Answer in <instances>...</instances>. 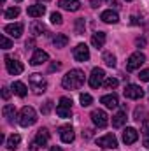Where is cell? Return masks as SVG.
<instances>
[{
    "instance_id": "1",
    "label": "cell",
    "mask_w": 149,
    "mask_h": 151,
    "mask_svg": "<svg viewBox=\"0 0 149 151\" xmlns=\"http://www.w3.org/2000/svg\"><path fill=\"white\" fill-rule=\"evenodd\" d=\"M84 84V72L81 69H72L70 72L63 76L62 79V86L65 90H77Z\"/></svg>"
},
{
    "instance_id": "2",
    "label": "cell",
    "mask_w": 149,
    "mask_h": 151,
    "mask_svg": "<svg viewBox=\"0 0 149 151\" xmlns=\"http://www.w3.org/2000/svg\"><path fill=\"white\" fill-rule=\"evenodd\" d=\"M18 121H19L21 127H32V125L37 121V113H35V109L30 107V106H25V107L19 111Z\"/></svg>"
},
{
    "instance_id": "3",
    "label": "cell",
    "mask_w": 149,
    "mask_h": 151,
    "mask_svg": "<svg viewBox=\"0 0 149 151\" xmlns=\"http://www.w3.org/2000/svg\"><path fill=\"white\" fill-rule=\"evenodd\" d=\"M28 83H30V88H32V91H34L35 95L44 93L46 88H47V83H46V79L42 77V74H32L30 79H28Z\"/></svg>"
},
{
    "instance_id": "4",
    "label": "cell",
    "mask_w": 149,
    "mask_h": 151,
    "mask_svg": "<svg viewBox=\"0 0 149 151\" xmlns=\"http://www.w3.org/2000/svg\"><path fill=\"white\" fill-rule=\"evenodd\" d=\"M144 62H146V56H144V53L137 51V53L130 55V58L126 60V70H128V72H133V70L140 69V65H142Z\"/></svg>"
},
{
    "instance_id": "5",
    "label": "cell",
    "mask_w": 149,
    "mask_h": 151,
    "mask_svg": "<svg viewBox=\"0 0 149 151\" xmlns=\"http://www.w3.org/2000/svg\"><path fill=\"white\" fill-rule=\"evenodd\" d=\"M104 81H105V72H104V69L95 67V69L91 70V76H90V86H91V88H98V86L104 84Z\"/></svg>"
},
{
    "instance_id": "6",
    "label": "cell",
    "mask_w": 149,
    "mask_h": 151,
    "mask_svg": "<svg viewBox=\"0 0 149 151\" xmlns=\"http://www.w3.org/2000/svg\"><path fill=\"white\" fill-rule=\"evenodd\" d=\"M91 121L95 123V127H98V128H104V127H107V123H109V118H107L105 111H102V109H95V111L91 113Z\"/></svg>"
},
{
    "instance_id": "7",
    "label": "cell",
    "mask_w": 149,
    "mask_h": 151,
    "mask_svg": "<svg viewBox=\"0 0 149 151\" xmlns=\"http://www.w3.org/2000/svg\"><path fill=\"white\" fill-rule=\"evenodd\" d=\"M5 67H7V72L11 76H19L23 72V63L14 60V58H9V56H5Z\"/></svg>"
},
{
    "instance_id": "8",
    "label": "cell",
    "mask_w": 149,
    "mask_h": 151,
    "mask_svg": "<svg viewBox=\"0 0 149 151\" xmlns=\"http://www.w3.org/2000/svg\"><path fill=\"white\" fill-rule=\"evenodd\" d=\"M123 93H125L126 99H132V100H139V99L144 97V90L140 86H137V84H128Z\"/></svg>"
},
{
    "instance_id": "9",
    "label": "cell",
    "mask_w": 149,
    "mask_h": 151,
    "mask_svg": "<svg viewBox=\"0 0 149 151\" xmlns=\"http://www.w3.org/2000/svg\"><path fill=\"white\" fill-rule=\"evenodd\" d=\"M97 144L104 150H111V148L114 150V148H117V139L114 137V134H105L104 137L97 139Z\"/></svg>"
},
{
    "instance_id": "10",
    "label": "cell",
    "mask_w": 149,
    "mask_h": 151,
    "mask_svg": "<svg viewBox=\"0 0 149 151\" xmlns=\"http://www.w3.org/2000/svg\"><path fill=\"white\" fill-rule=\"evenodd\" d=\"M47 141H49V132H47L46 128H40V130L37 132V135H35V141L32 142V146H30V148L35 151V150H39L40 146H46V144H47Z\"/></svg>"
},
{
    "instance_id": "11",
    "label": "cell",
    "mask_w": 149,
    "mask_h": 151,
    "mask_svg": "<svg viewBox=\"0 0 149 151\" xmlns=\"http://www.w3.org/2000/svg\"><path fill=\"white\" fill-rule=\"evenodd\" d=\"M74 58L77 62H88L90 60V47L86 44H77L74 47Z\"/></svg>"
},
{
    "instance_id": "12",
    "label": "cell",
    "mask_w": 149,
    "mask_h": 151,
    "mask_svg": "<svg viewBox=\"0 0 149 151\" xmlns=\"http://www.w3.org/2000/svg\"><path fill=\"white\" fill-rule=\"evenodd\" d=\"M60 137H62V141L65 142V144H70L72 141L75 139V134L74 130H72V127L70 125H65V127H60Z\"/></svg>"
},
{
    "instance_id": "13",
    "label": "cell",
    "mask_w": 149,
    "mask_h": 151,
    "mask_svg": "<svg viewBox=\"0 0 149 151\" xmlns=\"http://www.w3.org/2000/svg\"><path fill=\"white\" fill-rule=\"evenodd\" d=\"M137 139H139V132H137L135 128L126 127V128L123 130V142H125L126 146H128V144H133Z\"/></svg>"
},
{
    "instance_id": "14",
    "label": "cell",
    "mask_w": 149,
    "mask_h": 151,
    "mask_svg": "<svg viewBox=\"0 0 149 151\" xmlns=\"http://www.w3.org/2000/svg\"><path fill=\"white\" fill-rule=\"evenodd\" d=\"M4 32L9 34L11 37H14V39L21 37V34H23V23H11V25H5Z\"/></svg>"
},
{
    "instance_id": "15",
    "label": "cell",
    "mask_w": 149,
    "mask_h": 151,
    "mask_svg": "<svg viewBox=\"0 0 149 151\" xmlns=\"http://www.w3.org/2000/svg\"><path fill=\"white\" fill-rule=\"evenodd\" d=\"M100 102L105 106V107H109V109H116L117 106H119V100H117V95H114V93H109V95H104L102 99H100Z\"/></svg>"
},
{
    "instance_id": "16",
    "label": "cell",
    "mask_w": 149,
    "mask_h": 151,
    "mask_svg": "<svg viewBox=\"0 0 149 151\" xmlns=\"http://www.w3.org/2000/svg\"><path fill=\"white\" fill-rule=\"evenodd\" d=\"M47 53L46 51H42V49H37L35 53H34V56L30 58V65H42L44 62H47Z\"/></svg>"
},
{
    "instance_id": "17",
    "label": "cell",
    "mask_w": 149,
    "mask_h": 151,
    "mask_svg": "<svg viewBox=\"0 0 149 151\" xmlns=\"http://www.w3.org/2000/svg\"><path fill=\"white\" fill-rule=\"evenodd\" d=\"M58 5H60L62 9H65V11H72V12L81 9V2H79V0H60Z\"/></svg>"
},
{
    "instance_id": "18",
    "label": "cell",
    "mask_w": 149,
    "mask_h": 151,
    "mask_svg": "<svg viewBox=\"0 0 149 151\" xmlns=\"http://www.w3.org/2000/svg\"><path fill=\"white\" fill-rule=\"evenodd\" d=\"M100 19L102 21H105V23H117L119 21V16H117V12L116 11H112V9H107V11H104L102 14H100Z\"/></svg>"
},
{
    "instance_id": "19",
    "label": "cell",
    "mask_w": 149,
    "mask_h": 151,
    "mask_svg": "<svg viewBox=\"0 0 149 151\" xmlns=\"http://www.w3.org/2000/svg\"><path fill=\"white\" fill-rule=\"evenodd\" d=\"M27 12H28L30 18H42L44 12H46V7H44L42 4H35V5H30Z\"/></svg>"
},
{
    "instance_id": "20",
    "label": "cell",
    "mask_w": 149,
    "mask_h": 151,
    "mask_svg": "<svg viewBox=\"0 0 149 151\" xmlns=\"http://www.w3.org/2000/svg\"><path fill=\"white\" fill-rule=\"evenodd\" d=\"M105 34L104 32H97V34H93V37H91V44L97 47V49H100V47H104V44H105Z\"/></svg>"
},
{
    "instance_id": "21",
    "label": "cell",
    "mask_w": 149,
    "mask_h": 151,
    "mask_svg": "<svg viewBox=\"0 0 149 151\" xmlns=\"http://www.w3.org/2000/svg\"><path fill=\"white\" fill-rule=\"evenodd\" d=\"M125 121H126V111L123 109V111H119V113L112 118V127L114 128H119V127L125 125Z\"/></svg>"
},
{
    "instance_id": "22",
    "label": "cell",
    "mask_w": 149,
    "mask_h": 151,
    "mask_svg": "<svg viewBox=\"0 0 149 151\" xmlns=\"http://www.w3.org/2000/svg\"><path fill=\"white\" fill-rule=\"evenodd\" d=\"M12 90H14V93L18 95V97H25L27 95V84L25 83H21V81H14L12 83Z\"/></svg>"
},
{
    "instance_id": "23",
    "label": "cell",
    "mask_w": 149,
    "mask_h": 151,
    "mask_svg": "<svg viewBox=\"0 0 149 151\" xmlns=\"http://www.w3.org/2000/svg\"><path fill=\"white\" fill-rule=\"evenodd\" d=\"M19 142H21V137H19L18 134H12V135L7 139V150H9V151H14L18 146H19Z\"/></svg>"
},
{
    "instance_id": "24",
    "label": "cell",
    "mask_w": 149,
    "mask_h": 151,
    "mask_svg": "<svg viewBox=\"0 0 149 151\" xmlns=\"http://www.w3.org/2000/svg\"><path fill=\"white\" fill-rule=\"evenodd\" d=\"M2 114L7 118V121L9 123H12L14 121V116H16V109H14V106H4V109H2Z\"/></svg>"
},
{
    "instance_id": "25",
    "label": "cell",
    "mask_w": 149,
    "mask_h": 151,
    "mask_svg": "<svg viewBox=\"0 0 149 151\" xmlns=\"http://www.w3.org/2000/svg\"><path fill=\"white\" fill-rule=\"evenodd\" d=\"M56 114H58L60 118H70V116H72V107L63 106V104H58V107H56Z\"/></svg>"
},
{
    "instance_id": "26",
    "label": "cell",
    "mask_w": 149,
    "mask_h": 151,
    "mask_svg": "<svg viewBox=\"0 0 149 151\" xmlns=\"http://www.w3.org/2000/svg\"><path fill=\"white\" fill-rule=\"evenodd\" d=\"M53 44H54V47H65L69 44V37L65 34H58L56 37L53 39Z\"/></svg>"
},
{
    "instance_id": "27",
    "label": "cell",
    "mask_w": 149,
    "mask_h": 151,
    "mask_svg": "<svg viewBox=\"0 0 149 151\" xmlns=\"http://www.w3.org/2000/svg\"><path fill=\"white\" fill-rule=\"evenodd\" d=\"M44 32H46V27H44L40 21H34V23H32V34H34V35H42Z\"/></svg>"
},
{
    "instance_id": "28",
    "label": "cell",
    "mask_w": 149,
    "mask_h": 151,
    "mask_svg": "<svg viewBox=\"0 0 149 151\" xmlns=\"http://www.w3.org/2000/svg\"><path fill=\"white\" fill-rule=\"evenodd\" d=\"M4 16H5V19H14V18H18V16H19V7H9Z\"/></svg>"
},
{
    "instance_id": "29",
    "label": "cell",
    "mask_w": 149,
    "mask_h": 151,
    "mask_svg": "<svg viewBox=\"0 0 149 151\" xmlns=\"http://www.w3.org/2000/svg\"><path fill=\"white\" fill-rule=\"evenodd\" d=\"M79 100H81V106H82V107H88V106H91V102H93V97H91L90 93H81Z\"/></svg>"
},
{
    "instance_id": "30",
    "label": "cell",
    "mask_w": 149,
    "mask_h": 151,
    "mask_svg": "<svg viewBox=\"0 0 149 151\" xmlns=\"http://www.w3.org/2000/svg\"><path fill=\"white\" fill-rule=\"evenodd\" d=\"M137 121H144L146 118H148V111L144 109V107H137L135 109V116H133Z\"/></svg>"
},
{
    "instance_id": "31",
    "label": "cell",
    "mask_w": 149,
    "mask_h": 151,
    "mask_svg": "<svg viewBox=\"0 0 149 151\" xmlns=\"http://www.w3.org/2000/svg\"><path fill=\"white\" fill-rule=\"evenodd\" d=\"M104 62L107 67H114L116 65V56L112 53H104Z\"/></svg>"
},
{
    "instance_id": "32",
    "label": "cell",
    "mask_w": 149,
    "mask_h": 151,
    "mask_svg": "<svg viewBox=\"0 0 149 151\" xmlns=\"http://www.w3.org/2000/svg\"><path fill=\"white\" fill-rule=\"evenodd\" d=\"M104 88H107V90H111V88H116L117 86V79H114V77H107L105 81H104V84H102Z\"/></svg>"
},
{
    "instance_id": "33",
    "label": "cell",
    "mask_w": 149,
    "mask_h": 151,
    "mask_svg": "<svg viewBox=\"0 0 149 151\" xmlns=\"http://www.w3.org/2000/svg\"><path fill=\"white\" fill-rule=\"evenodd\" d=\"M0 42H2V47H4V49H11V47H12V42H11V39H7V35H5V34L0 37Z\"/></svg>"
},
{
    "instance_id": "34",
    "label": "cell",
    "mask_w": 149,
    "mask_h": 151,
    "mask_svg": "<svg viewBox=\"0 0 149 151\" xmlns=\"http://www.w3.org/2000/svg\"><path fill=\"white\" fill-rule=\"evenodd\" d=\"M51 23H54V25H62V23H63L62 14H60V12H53V14H51Z\"/></svg>"
},
{
    "instance_id": "35",
    "label": "cell",
    "mask_w": 149,
    "mask_h": 151,
    "mask_svg": "<svg viewBox=\"0 0 149 151\" xmlns=\"http://www.w3.org/2000/svg\"><path fill=\"white\" fill-rule=\"evenodd\" d=\"M51 109H53V102H51V100H47V102L40 107V113H42V114H49V113H51Z\"/></svg>"
},
{
    "instance_id": "36",
    "label": "cell",
    "mask_w": 149,
    "mask_h": 151,
    "mask_svg": "<svg viewBox=\"0 0 149 151\" xmlns=\"http://www.w3.org/2000/svg\"><path fill=\"white\" fill-rule=\"evenodd\" d=\"M75 30H77V34H82L84 32V19L82 18H79L75 21Z\"/></svg>"
},
{
    "instance_id": "37",
    "label": "cell",
    "mask_w": 149,
    "mask_h": 151,
    "mask_svg": "<svg viewBox=\"0 0 149 151\" xmlns=\"http://www.w3.org/2000/svg\"><path fill=\"white\" fill-rule=\"evenodd\" d=\"M139 79H140V81H149V69H146V70H140Z\"/></svg>"
},
{
    "instance_id": "38",
    "label": "cell",
    "mask_w": 149,
    "mask_h": 151,
    "mask_svg": "<svg viewBox=\"0 0 149 151\" xmlns=\"http://www.w3.org/2000/svg\"><path fill=\"white\" fill-rule=\"evenodd\" d=\"M60 67H62V63H60V62H53V63L49 65V72H54V70H60Z\"/></svg>"
},
{
    "instance_id": "39",
    "label": "cell",
    "mask_w": 149,
    "mask_h": 151,
    "mask_svg": "<svg viewBox=\"0 0 149 151\" xmlns=\"http://www.w3.org/2000/svg\"><path fill=\"white\" fill-rule=\"evenodd\" d=\"M2 97H4V100H7V99L11 97V91H9V88H7V86H4V88H2Z\"/></svg>"
},
{
    "instance_id": "40",
    "label": "cell",
    "mask_w": 149,
    "mask_h": 151,
    "mask_svg": "<svg viewBox=\"0 0 149 151\" xmlns=\"http://www.w3.org/2000/svg\"><path fill=\"white\" fill-rule=\"evenodd\" d=\"M90 4H91V7H95V9H97V7L102 4V0H90Z\"/></svg>"
},
{
    "instance_id": "41",
    "label": "cell",
    "mask_w": 149,
    "mask_h": 151,
    "mask_svg": "<svg viewBox=\"0 0 149 151\" xmlns=\"http://www.w3.org/2000/svg\"><path fill=\"white\" fill-rule=\"evenodd\" d=\"M142 132L146 134V137H149V123H144V130Z\"/></svg>"
},
{
    "instance_id": "42",
    "label": "cell",
    "mask_w": 149,
    "mask_h": 151,
    "mask_svg": "<svg viewBox=\"0 0 149 151\" xmlns=\"http://www.w3.org/2000/svg\"><path fill=\"white\" fill-rule=\"evenodd\" d=\"M144 44H146L144 39H137V46H144Z\"/></svg>"
},
{
    "instance_id": "43",
    "label": "cell",
    "mask_w": 149,
    "mask_h": 151,
    "mask_svg": "<svg viewBox=\"0 0 149 151\" xmlns=\"http://www.w3.org/2000/svg\"><path fill=\"white\" fill-rule=\"evenodd\" d=\"M49 151H63V150H62L60 146H53V148H51V150H49Z\"/></svg>"
},
{
    "instance_id": "44",
    "label": "cell",
    "mask_w": 149,
    "mask_h": 151,
    "mask_svg": "<svg viewBox=\"0 0 149 151\" xmlns=\"http://www.w3.org/2000/svg\"><path fill=\"white\" fill-rule=\"evenodd\" d=\"M32 46H34V39L32 40H27V47H32Z\"/></svg>"
},
{
    "instance_id": "45",
    "label": "cell",
    "mask_w": 149,
    "mask_h": 151,
    "mask_svg": "<svg viewBox=\"0 0 149 151\" xmlns=\"http://www.w3.org/2000/svg\"><path fill=\"white\" fill-rule=\"evenodd\" d=\"M144 146L149 150V137H146V141H144Z\"/></svg>"
},
{
    "instance_id": "46",
    "label": "cell",
    "mask_w": 149,
    "mask_h": 151,
    "mask_svg": "<svg viewBox=\"0 0 149 151\" xmlns=\"http://www.w3.org/2000/svg\"><path fill=\"white\" fill-rule=\"evenodd\" d=\"M42 2H51V0H42Z\"/></svg>"
},
{
    "instance_id": "47",
    "label": "cell",
    "mask_w": 149,
    "mask_h": 151,
    "mask_svg": "<svg viewBox=\"0 0 149 151\" xmlns=\"http://www.w3.org/2000/svg\"><path fill=\"white\" fill-rule=\"evenodd\" d=\"M16 2H21V0H16Z\"/></svg>"
},
{
    "instance_id": "48",
    "label": "cell",
    "mask_w": 149,
    "mask_h": 151,
    "mask_svg": "<svg viewBox=\"0 0 149 151\" xmlns=\"http://www.w3.org/2000/svg\"><path fill=\"white\" fill-rule=\"evenodd\" d=\"M126 2H132V0H126Z\"/></svg>"
}]
</instances>
